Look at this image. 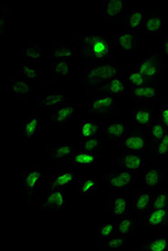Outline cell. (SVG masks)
I'll return each mask as SVG.
<instances>
[{"label": "cell", "instance_id": "25", "mask_svg": "<svg viewBox=\"0 0 168 251\" xmlns=\"http://www.w3.org/2000/svg\"><path fill=\"white\" fill-rule=\"evenodd\" d=\"M156 94V89L153 86H140L134 88L132 96L135 99H152Z\"/></svg>", "mask_w": 168, "mask_h": 251}, {"label": "cell", "instance_id": "44", "mask_svg": "<svg viewBox=\"0 0 168 251\" xmlns=\"http://www.w3.org/2000/svg\"><path fill=\"white\" fill-rule=\"evenodd\" d=\"M160 116L161 122L168 127V108H162Z\"/></svg>", "mask_w": 168, "mask_h": 251}, {"label": "cell", "instance_id": "28", "mask_svg": "<svg viewBox=\"0 0 168 251\" xmlns=\"http://www.w3.org/2000/svg\"><path fill=\"white\" fill-rule=\"evenodd\" d=\"M40 118L38 116H31L23 126V132L28 137L32 138L39 128Z\"/></svg>", "mask_w": 168, "mask_h": 251}, {"label": "cell", "instance_id": "19", "mask_svg": "<svg viewBox=\"0 0 168 251\" xmlns=\"http://www.w3.org/2000/svg\"><path fill=\"white\" fill-rule=\"evenodd\" d=\"M42 176L43 175L41 173L35 170L24 173L23 187L27 191L28 195H30L35 189V186L40 183Z\"/></svg>", "mask_w": 168, "mask_h": 251}, {"label": "cell", "instance_id": "8", "mask_svg": "<svg viewBox=\"0 0 168 251\" xmlns=\"http://www.w3.org/2000/svg\"><path fill=\"white\" fill-rule=\"evenodd\" d=\"M75 114V106L74 105L65 103L56 111L52 113L50 119L54 123L58 125H63L68 121L74 119Z\"/></svg>", "mask_w": 168, "mask_h": 251}, {"label": "cell", "instance_id": "10", "mask_svg": "<svg viewBox=\"0 0 168 251\" xmlns=\"http://www.w3.org/2000/svg\"><path fill=\"white\" fill-rule=\"evenodd\" d=\"M120 162L124 168L132 173L139 171L144 166V158L135 153L123 154Z\"/></svg>", "mask_w": 168, "mask_h": 251}, {"label": "cell", "instance_id": "36", "mask_svg": "<svg viewBox=\"0 0 168 251\" xmlns=\"http://www.w3.org/2000/svg\"><path fill=\"white\" fill-rule=\"evenodd\" d=\"M145 80L142 74L138 69L132 71L127 77V84L134 88L143 86Z\"/></svg>", "mask_w": 168, "mask_h": 251}, {"label": "cell", "instance_id": "5", "mask_svg": "<svg viewBox=\"0 0 168 251\" xmlns=\"http://www.w3.org/2000/svg\"><path fill=\"white\" fill-rule=\"evenodd\" d=\"M115 101L111 97H99L91 100L89 113L94 115L111 114L114 108Z\"/></svg>", "mask_w": 168, "mask_h": 251}, {"label": "cell", "instance_id": "7", "mask_svg": "<svg viewBox=\"0 0 168 251\" xmlns=\"http://www.w3.org/2000/svg\"><path fill=\"white\" fill-rule=\"evenodd\" d=\"M67 98V95L63 93H48L43 98L37 99L35 101L42 109H49L63 104Z\"/></svg>", "mask_w": 168, "mask_h": 251}, {"label": "cell", "instance_id": "30", "mask_svg": "<svg viewBox=\"0 0 168 251\" xmlns=\"http://www.w3.org/2000/svg\"><path fill=\"white\" fill-rule=\"evenodd\" d=\"M150 111L146 108H136L133 111L132 119L138 125H147L150 122Z\"/></svg>", "mask_w": 168, "mask_h": 251}, {"label": "cell", "instance_id": "20", "mask_svg": "<svg viewBox=\"0 0 168 251\" xmlns=\"http://www.w3.org/2000/svg\"><path fill=\"white\" fill-rule=\"evenodd\" d=\"M128 206V201L125 196L116 197L112 202V213L114 217H124L127 215Z\"/></svg>", "mask_w": 168, "mask_h": 251}, {"label": "cell", "instance_id": "45", "mask_svg": "<svg viewBox=\"0 0 168 251\" xmlns=\"http://www.w3.org/2000/svg\"><path fill=\"white\" fill-rule=\"evenodd\" d=\"M163 50L168 57V35L164 38L163 41Z\"/></svg>", "mask_w": 168, "mask_h": 251}, {"label": "cell", "instance_id": "23", "mask_svg": "<svg viewBox=\"0 0 168 251\" xmlns=\"http://www.w3.org/2000/svg\"><path fill=\"white\" fill-rule=\"evenodd\" d=\"M162 182L161 170L159 167H152L148 169L144 174V184L148 187H155Z\"/></svg>", "mask_w": 168, "mask_h": 251}, {"label": "cell", "instance_id": "29", "mask_svg": "<svg viewBox=\"0 0 168 251\" xmlns=\"http://www.w3.org/2000/svg\"><path fill=\"white\" fill-rule=\"evenodd\" d=\"M81 134L83 139L91 137L99 130V125L96 122L84 121L81 122Z\"/></svg>", "mask_w": 168, "mask_h": 251}, {"label": "cell", "instance_id": "41", "mask_svg": "<svg viewBox=\"0 0 168 251\" xmlns=\"http://www.w3.org/2000/svg\"><path fill=\"white\" fill-rule=\"evenodd\" d=\"M23 76L26 80H36L40 77V71L36 68H31L27 64H23Z\"/></svg>", "mask_w": 168, "mask_h": 251}, {"label": "cell", "instance_id": "43", "mask_svg": "<svg viewBox=\"0 0 168 251\" xmlns=\"http://www.w3.org/2000/svg\"><path fill=\"white\" fill-rule=\"evenodd\" d=\"M168 153V134L163 136L160 141L156 149L157 155H165Z\"/></svg>", "mask_w": 168, "mask_h": 251}, {"label": "cell", "instance_id": "9", "mask_svg": "<svg viewBox=\"0 0 168 251\" xmlns=\"http://www.w3.org/2000/svg\"><path fill=\"white\" fill-rule=\"evenodd\" d=\"M126 6L124 0H105L102 1V10L106 18H114L126 10Z\"/></svg>", "mask_w": 168, "mask_h": 251}, {"label": "cell", "instance_id": "24", "mask_svg": "<svg viewBox=\"0 0 168 251\" xmlns=\"http://www.w3.org/2000/svg\"><path fill=\"white\" fill-rule=\"evenodd\" d=\"M9 86L17 97H25L30 91L31 87L28 80L9 79Z\"/></svg>", "mask_w": 168, "mask_h": 251}, {"label": "cell", "instance_id": "33", "mask_svg": "<svg viewBox=\"0 0 168 251\" xmlns=\"http://www.w3.org/2000/svg\"><path fill=\"white\" fill-rule=\"evenodd\" d=\"M168 238L165 236H158L149 242L144 249L153 251H166L168 247Z\"/></svg>", "mask_w": 168, "mask_h": 251}, {"label": "cell", "instance_id": "40", "mask_svg": "<svg viewBox=\"0 0 168 251\" xmlns=\"http://www.w3.org/2000/svg\"><path fill=\"white\" fill-rule=\"evenodd\" d=\"M115 230H116V225L113 224V223L103 224L98 228V233L101 238L107 239L115 234Z\"/></svg>", "mask_w": 168, "mask_h": 251}, {"label": "cell", "instance_id": "6", "mask_svg": "<svg viewBox=\"0 0 168 251\" xmlns=\"http://www.w3.org/2000/svg\"><path fill=\"white\" fill-rule=\"evenodd\" d=\"M99 156L93 151H84V150H74L67 160L77 166L83 167H92L97 163Z\"/></svg>", "mask_w": 168, "mask_h": 251}, {"label": "cell", "instance_id": "15", "mask_svg": "<svg viewBox=\"0 0 168 251\" xmlns=\"http://www.w3.org/2000/svg\"><path fill=\"white\" fill-rule=\"evenodd\" d=\"M138 41V36L136 34L124 32L122 34L116 35V46L122 51L130 52L135 49Z\"/></svg>", "mask_w": 168, "mask_h": 251}, {"label": "cell", "instance_id": "37", "mask_svg": "<svg viewBox=\"0 0 168 251\" xmlns=\"http://www.w3.org/2000/svg\"><path fill=\"white\" fill-rule=\"evenodd\" d=\"M166 133V126L163 122H156L150 128V137L155 141H160Z\"/></svg>", "mask_w": 168, "mask_h": 251}, {"label": "cell", "instance_id": "3", "mask_svg": "<svg viewBox=\"0 0 168 251\" xmlns=\"http://www.w3.org/2000/svg\"><path fill=\"white\" fill-rule=\"evenodd\" d=\"M105 180L110 188L114 190L127 189L132 185L133 176L132 172L127 170L110 171L106 175Z\"/></svg>", "mask_w": 168, "mask_h": 251}, {"label": "cell", "instance_id": "13", "mask_svg": "<svg viewBox=\"0 0 168 251\" xmlns=\"http://www.w3.org/2000/svg\"><path fill=\"white\" fill-rule=\"evenodd\" d=\"M144 13L140 11H132L128 12L123 20L124 27L128 30H133L134 29H139L143 27L144 25Z\"/></svg>", "mask_w": 168, "mask_h": 251}, {"label": "cell", "instance_id": "21", "mask_svg": "<svg viewBox=\"0 0 168 251\" xmlns=\"http://www.w3.org/2000/svg\"><path fill=\"white\" fill-rule=\"evenodd\" d=\"M75 55V49L73 46L67 44H59L53 46L52 56L58 60H68Z\"/></svg>", "mask_w": 168, "mask_h": 251}, {"label": "cell", "instance_id": "4", "mask_svg": "<svg viewBox=\"0 0 168 251\" xmlns=\"http://www.w3.org/2000/svg\"><path fill=\"white\" fill-rule=\"evenodd\" d=\"M65 198L60 187L53 186L47 195L46 200L40 203V210H60L64 206Z\"/></svg>", "mask_w": 168, "mask_h": 251}, {"label": "cell", "instance_id": "2", "mask_svg": "<svg viewBox=\"0 0 168 251\" xmlns=\"http://www.w3.org/2000/svg\"><path fill=\"white\" fill-rule=\"evenodd\" d=\"M119 74V68L117 65L111 63L96 65L88 70L82 83L95 86L104 80L117 77Z\"/></svg>", "mask_w": 168, "mask_h": 251}, {"label": "cell", "instance_id": "27", "mask_svg": "<svg viewBox=\"0 0 168 251\" xmlns=\"http://www.w3.org/2000/svg\"><path fill=\"white\" fill-rule=\"evenodd\" d=\"M132 226H133L132 220L128 217H124L116 225L115 233L119 235H124V236L130 235L132 232Z\"/></svg>", "mask_w": 168, "mask_h": 251}, {"label": "cell", "instance_id": "42", "mask_svg": "<svg viewBox=\"0 0 168 251\" xmlns=\"http://www.w3.org/2000/svg\"><path fill=\"white\" fill-rule=\"evenodd\" d=\"M168 202V198L167 195L163 193L158 194V195L155 197L154 201H152L151 210H158V209L161 208H166Z\"/></svg>", "mask_w": 168, "mask_h": 251}, {"label": "cell", "instance_id": "35", "mask_svg": "<svg viewBox=\"0 0 168 251\" xmlns=\"http://www.w3.org/2000/svg\"><path fill=\"white\" fill-rule=\"evenodd\" d=\"M127 238L124 235H117L115 237H110L105 241V246L110 250H120L124 247Z\"/></svg>", "mask_w": 168, "mask_h": 251}, {"label": "cell", "instance_id": "11", "mask_svg": "<svg viewBox=\"0 0 168 251\" xmlns=\"http://www.w3.org/2000/svg\"><path fill=\"white\" fill-rule=\"evenodd\" d=\"M167 209L152 210L146 220V225L150 228H159L167 225Z\"/></svg>", "mask_w": 168, "mask_h": 251}, {"label": "cell", "instance_id": "12", "mask_svg": "<svg viewBox=\"0 0 168 251\" xmlns=\"http://www.w3.org/2000/svg\"><path fill=\"white\" fill-rule=\"evenodd\" d=\"M75 150L74 144H63L51 149L48 151V156L53 160H67Z\"/></svg>", "mask_w": 168, "mask_h": 251}, {"label": "cell", "instance_id": "1", "mask_svg": "<svg viewBox=\"0 0 168 251\" xmlns=\"http://www.w3.org/2000/svg\"><path fill=\"white\" fill-rule=\"evenodd\" d=\"M83 58L104 60L111 55L110 37L107 35H84L81 38Z\"/></svg>", "mask_w": 168, "mask_h": 251}, {"label": "cell", "instance_id": "34", "mask_svg": "<svg viewBox=\"0 0 168 251\" xmlns=\"http://www.w3.org/2000/svg\"><path fill=\"white\" fill-rule=\"evenodd\" d=\"M108 90L112 95L118 97L125 91V83L119 77H114L109 83Z\"/></svg>", "mask_w": 168, "mask_h": 251}, {"label": "cell", "instance_id": "39", "mask_svg": "<svg viewBox=\"0 0 168 251\" xmlns=\"http://www.w3.org/2000/svg\"><path fill=\"white\" fill-rule=\"evenodd\" d=\"M101 145V141L99 138L91 136V137L85 138L82 142L81 150L84 151H92L96 150Z\"/></svg>", "mask_w": 168, "mask_h": 251}, {"label": "cell", "instance_id": "18", "mask_svg": "<svg viewBox=\"0 0 168 251\" xmlns=\"http://www.w3.org/2000/svg\"><path fill=\"white\" fill-rule=\"evenodd\" d=\"M163 25V18L158 15H152L145 18L142 27L145 33L158 34L161 32Z\"/></svg>", "mask_w": 168, "mask_h": 251}, {"label": "cell", "instance_id": "16", "mask_svg": "<svg viewBox=\"0 0 168 251\" xmlns=\"http://www.w3.org/2000/svg\"><path fill=\"white\" fill-rule=\"evenodd\" d=\"M138 70L146 80H151L155 78L158 74V64L155 59L149 58L141 61L138 66Z\"/></svg>", "mask_w": 168, "mask_h": 251}, {"label": "cell", "instance_id": "17", "mask_svg": "<svg viewBox=\"0 0 168 251\" xmlns=\"http://www.w3.org/2000/svg\"><path fill=\"white\" fill-rule=\"evenodd\" d=\"M144 139L141 136L138 134H130L124 136L122 141V148L124 150L140 151L144 149Z\"/></svg>", "mask_w": 168, "mask_h": 251}, {"label": "cell", "instance_id": "22", "mask_svg": "<svg viewBox=\"0 0 168 251\" xmlns=\"http://www.w3.org/2000/svg\"><path fill=\"white\" fill-rule=\"evenodd\" d=\"M151 195L149 191L140 192L132 202L135 211L144 212L149 208L151 202Z\"/></svg>", "mask_w": 168, "mask_h": 251}, {"label": "cell", "instance_id": "26", "mask_svg": "<svg viewBox=\"0 0 168 251\" xmlns=\"http://www.w3.org/2000/svg\"><path fill=\"white\" fill-rule=\"evenodd\" d=\"M75 174L73 173H60L52 180V183L56 187L66 188L74 182Z\"/></svg>", "mask_w": 168, "mask_h": 251}, {"label": "cell", "instance_id": "31", "mask_svg": "<svg viewBox=\"0 0 168 251\" xmlns=\"http://www.w3.org/2000/svg\"><path fill=\"white\" fill-rule=\"evenodd\" d=\"M23 55L26 58L39 61L43 56V52L36 43L32 42L29 46L23 49Z\"/></svg>", "mask_w": 168, "mask_h": 251}, {"label": "cell", "instance_id": "38", "mask_svg": "<svg viewBox=\"0 0 168 251\" xmlns=\"http://www.w3.org/2000/svg\"><path fill=\"white\" fill-rule=\"evenodd\" d=\"M54 75L58 77H65L69 74V68L65 60H58L53 66Z\"/></svg>", "mask_w": 168, "mask_h": 251}, {"label": "cell", "instance_id": "14", "mask_svg": "<svg viewBox=\"0 0 168 251\" xmlns=\"http://www.w3.org/2000/svg\"><path fill=\"white\" fill-rule=\"evenodd\" d=\"M126 133V126L124 122H113L104 127L102 134L108 137L113 138L118 141L124 138Z\"/></svg>", "mask_w": 168, "mask_h": 251}, {"label": "cell", "instance_id": "32", "mask_svg": "<svg viewBox=\"0 0 168 251\" xmlns=\"http://www.w3.org/2000/svg\"><path fill=\"white\" fill-rule=\"evenodd\" d=\"M97 182L95 179L91 178L81 179L79 190L82 195H91L93 190H97Z\"/></svg>", "mask_w": 168, "mask_h": 251}]
</instances>
